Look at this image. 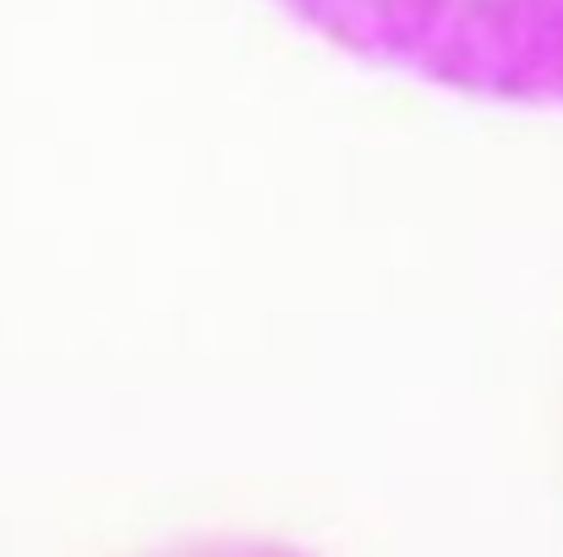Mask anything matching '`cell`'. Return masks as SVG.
I'll list each match as a JSON object with an SVG mask.
<instances>
[{
  "instance_id": "cell-1",
  "label": "cell",
  "mask_w": 563,
  "mask_h": 557,
  "mask_svg": "<svg viewBox=\"0 0 563 557\" xmlns=\"http://www.w3.org/2000/svg\"><path fill=\"white\" fill-rule=\"evenodd\" d=\"M340 44L454 88L563 104V0H405L351 22Z\"/></svg>"
},
{
  "instance_id": "cell-2",
  "label": "cell",
  "mask_w": 563,
  "mask_h": 557,
  "mask_svg": "<svg viewBox=\"0 0 563 557\" xmlns=\"http://www.w3.org/2000/svg\"><path fill=\"white\" fill-rule=\"evenodd\" d=\"M159 557H307L274 542H213V547H187V553H159Z\"/></svg>"
}]
</instances>
